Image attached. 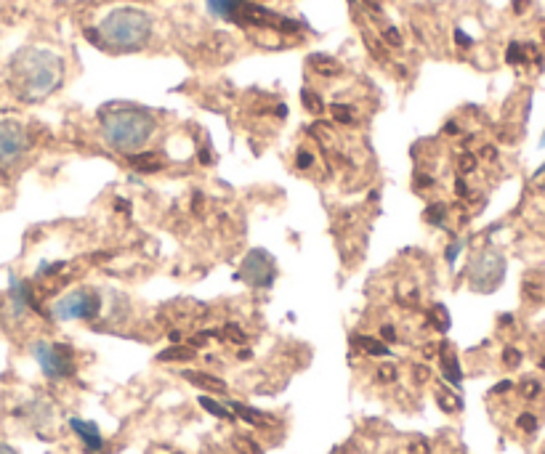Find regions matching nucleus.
Returning a JSON list of instances; mask_svg holds the SVG:
<instances>
[{"mask_svg": "<svg viewBox=\"0 0 545 454\" xmlns=\"http://www.w3.org/2000/svg\"><path fill=\"white\" fill-rule=\"evenodd\" d=\"M8 88L22 104H40L64 83L62 56L48 48H22L8 62Z\"/></svg>", "mask_w": 545, "mask_h": 454, "instance_id": "nucleus-1", "label": "nucleus"}, {"mask_svg": "<svg viewBox=\"0 0 545 454\" xmlns=\"http://www.w3.org/2000/svg\"><path fill=\"white\" fill-rule=\"evenodd\" d=\"M99 128L109 149L131 157L147 147L149 139L155 136L157 120L149 109L136 104H109L99 109Z\"/></svg>", "mask_w": 545, "mask_h": 454, "instance_id": "nucleus-2", "label": "nucleus"}, {"mask_svg": "<svg viewBox=\"0 0 545 454\" xmlns=\"http://www.w3.org/2000/svg\"><path fill=\"white\" fill-rule=\"evenodd\" d=\"M152 38V19L141 8H115L96 27V46L112 54H133L141 51Z\"/></svg>", "mask_w": 545, "mask_h": 454, "instance_id": "nucleus-3", "label": "nucleus"}, {"mask_svg": "<svg viewBox=\"0 0 545 454\" xmlns=\"http://www.w3.org/2000/svg\"><path fill=\"white\" fill-rule=\"evenodd\" d=\"M208 8H211V14L221 16L237 27H245V30L256 27V30L280 32V35H296L301 30L296 19L277 14L256 0H208Z\"/></svg>", "mask_w": 545, "mask_h": 454, "instance_id": "nucleus-4", "label": "nucleus"}, {"mask_svg": "<svg viewBox=\"0 0 545 454\" xmlns=\"http://www.w3.org/2000/svg\"><path fill=\"white\" fill-rule=\"evenodd\" d=\"M102 314V293L96 287H75L51 303V316L56 322H94Z\"/></svg>", "mask_w": 545, "mask_h": 454, "instance_id": "nucleus-5", "label": "nucleus"}, {"mask_svg": "<svg viewBox=\"0 0 545 454\" xmlns=\"http://www.w3.org/2000/svg\"><path fill=\"white\" fill-rule=\"evenodd\" d=\"M30 354L35 356L40 372L48 380H70L78 372V362H75V348L70 343H51V340H35L30 346Z\"/></svg>", "mask_w": 545, "mask_h": 454, "instance_id": "nucleus-6", "label": "nucleus"}, {"mask_svg": "<svg viewBox=\"0 0 545 454\" xmlns=\"http://www.w3.org/2000/svg\"><path fill=\"white\" fill-rule=\"evenodd\" d=\"M32 149L30 128L19 120L3 117L0 120V176H6L8 170L22 165Z\"/></svg>", "mask_w": 545, "mask_h": 454, "instance_id": "nucleus-7", "label": "nucleus"}, {"mask_svg": "<svg viewBox=\"0 0 545 454\" xmlns=\"http://www.w3.org/2000/svg\"><path fill=\"white\" fill-rule=\"evenodd\" d=\"M240 279L245 285L256 287V290H269L277 279V261L274 255L264 247H256L245 255V261L240 266Z\"/></svg>", "mask_w": 545, "mask_h": 454, "instance_id": "nucleus-8", "label": "nucleus"}, {"mask_svg": "<svg viewBox=\"0 0 545 454\" xmlns=\"http://www.w3.org/2000/svg\"><path fill=\"white\" fill-rule=\"evenodd\" d=\"M503 274H506V261L495 250H484L476 261H471V269H468V279L476 293H492L500 285Z\"/></svg>", "mask_w": 545, "mask_h": 454, "instance_id": "nucleus-9", "label": "nucleus"}, {"mask_svg": "<svg viewBox=\"0 0 545 454\" xmlns=\"http://www.w3.org/2000/svg\"><path fill=\"white\" fill-rule=\"evenodd\" d=\"M72 431L83 444V452L86 454H102L107 449V441H104L102 431L96 428V423H88V420H78V417H72L70 420Z\"/></svg>", "mask_w": 545, "mask_h": 454, "instance_id": "nucleus-10", "label": "nucleus"}, {"mask_svg": "<svg viewBox=\"0 0 545 454\" xmlns=\"http://www.w3.org/2000/svg\"><path fill=\"white\" fill-rule=\"evenodd\" d=\"M439 370H442V378L447 380V383L460 388V383H463V370H460L458 354H455L452 343H442V346H439Z\"/></svg>", "mask_w": 545, "mask_h": 454, "instance_id": "nucleus-11", "label": "nucleus"}, {"mask_svg": "<svg viewBox=\"0 0 545 454\" xmlns=\"http://www.w3.org/2000/svg\"><path fill=\"white\" fill-rule=\"evenodd\" d=\"M309 67H312L314 75L327 77V80H333V77H341L343 72V64L335 59V56H327V54H312L309 56Z\"/></svg>", "mask_w": 545, "mask_h": 454, "instance_id": "nucleus-12", "label": "nucleus"}, {"mask_svg": "<svg viewBox=\"0 0 545 454\" xmlns=\"http://www.w3.org/2000/svg\"><path fill=\"white\" fill-rule=\"evenodd\" d=\"M181 378L189 380L192 385H197V388H203V391H211V393H226V383L221 378H216V375H208V372H195V370H184L181 372Z\"/></svg>", "mask_w": 545, "mask_h": 454, "instance_id": "nucleus-13", "label": "nucleus"}, {"mask_svg": "<svg viewBox=\"0 0 545 454\" xmlns=\"http://www.w3.org/2000/svg\"><path fill=\"white\" fill-rule=\"evenodd\" d=\"M128 162H131L139 173H157V170H163L160 152H136L128 157Z\"/></svg>", "mask_w": 545, "mask_h": 454, "instance_id": "nucleus-14", "label": "nucleus"}, {"mask_svg": "<svg viewBox=\"0 0 545 454\" xmlns=\"http://www.w3.org/2000/svg\"><path fill=\"white\" fill-rule=\"evenodd\" d=\"M226 407L234 409V412H237V415H240L245 423L253 425V428H266V425H269V417H266L264 412H258V409H248L245 404H240V401H229Z\"/></svg>", "mask_w": 545, "mask_h": 454, "instance_id": "nucleus-15", "label": "nucleus"}, {"mask_svg": "<svg viewBox=\"0 0 545 454\" xmlns=\"http://www.w3.org/2000/svg\"><path fill=\"white\" fill-rule=\"evenodd\" d=\"M354 346L362 348L367 356H389L391 354L389 346H386L381 338H370V335H357V338H354Z\"/></svg>", "mask_w": 545, "mask_h": 454, "instance_id": "nucleus-16", "label": "nucleus"}, {"mask_svg": "<svg viewBox=\"0 0 545 454\" xmlns=\"http://www.w3.org/2000/svg\"><path fill=\"white\" fill-rule=\"evenodd\" d=\"M301 104H304V109L309 112V115H314V117L325 115V101H322L320 93L312 91L309 85H306V88H301Z\"/></svg>", "mask_w": 545, "mask_h": 454, "instance_id": "nucleus-17", "label": "nucleus"}, {"mask_svg": "<svg viewBox=\"0 0 545 454\" xmlns=\"http://www.w3.org/2000/svg\"><path fill=\"white\" fill-rule=\"evenodd\" d=\"M436 401H439V407H442L447 415H455V412L463 409V399H460L458 393H452L450 388H444V385L436 391Z\"/></svg>", "mask_w": 545, "mask_h": 454, "instance_id": "nucleus-18", "label": "nucleus"}, {"mask_svg": "<svg viewBox=\"0 0 545 454\" xmlns=\"http://www.w3.org/2000/svg\"><path fill=\"white\" fill-rule=\"evenodd\" d=\"M447 213H450V208L444 202H431L429 208L423 210V221L429 226H444L447 224Z\"/></svg>", "mask_w": 545, "mask_h": 454, "instance_id": "nucleus-19", "label": "nucleus"}, {"mask_svg": "<svg viewBox=\"0 0 545 454\" xmlns=\"http://www.w3.org/2000/svg\"><path fill=\"white\" fill-rule=\"evenodd\" d=\"M189 359H195V348L192 346L165 348L163 354L157 356V362H189Z\"/></svg>", "mask_w": 545, "mask_h": 454, "instance_id": "nucleus-20", "label": "nucleus"}, {"mask_svg": "<svg viewBox=\"0 0 545 454\" xmlns=\"http://www.w3.org/2000/svg\"><path fill=\"white\" fill-rule=\"evenodd\" d=\"M200 407L205 409V412H211L213 417H218V420H229V423H234L237 420V415H234L229 407H221L216 399H211V396H200Z\"/></svg>", "mask_w": 545, "mask_h": 454, "instance_id": "nucleus-21", "label": "nucleus"}, {"mask_svg": "<svg viewBox=\"0 0 545 454\" xmlns=\"http://www.w3.org/2000/svg\"><path fill=\"white\" fill-rule=\"evenodd\" d=\"M330 115H333V123L338 125H357V109L351 104H333Z\"/></svg>", "mask_w": 545, "mask_h": 454, "instance_id": "nucleus-22", "label": "nucleus"}, {"mask_svg": "<svg viewBox=\"0 0 545 454\" xmlns=\"http://www.w3.org/2000/svg\"><path fill=\"white\" fill-rule=\"evenodd\" d=\"M362 40H365V46L370 48V54L375 56V59H381V62H386V56H389V46H386V43H383L381 38L375 40V35L373 32H362Z\"/></svg>", "mask_w": 545, "mask_h": 454, "instance_id": "nucleus-23", "label": "nucleus"}, {"mask_svg": "<svg viewBox=\"0 0 545 454\" xmlns=\"http://www.w3.org/2000/svg\"><path fill=\"white\" fill-rule=\"evenodd\" d=\"M429 322L434 330L447 332V327H450V314H447V308L436 303V306L429 311Z\"/></svg>", "mask_w": 545, "mask_h": 454, "instance_id": "nucleus-24", "label": "nucleus"}, {"mask_svg": "<svg viewBox=\"0 0 545 454\" xmlns=\"http://www.w3.org/2000/svg\"><path fill=\"white\" fill-rule=\"evenodd\" d=\"M508 64H527L530 62V46H522V43H511L506 51Z\"/></svg>", "mask_w": 545, "mask_h": 454, "instance_id": "nucleus-25", "label": "nucleus"}, {"mask_svg": "<svg viewBox=\"0 0 545 454\" xmlns=\"http://www.w3.org/2000/svg\"><path fill=\"white\" fill-rule=\"evenodd\" d=\"M232 444L240 454H264V449L258 447V441H253L250 436H234Z\"/></svg>", "mask_w": 545, "mask_h": 454, "instance_id": "nucleus-26", "label": "nucleus"}, {"mask_svg": "<svg viewBox=\"0 0 545 454\" xmlns=\"http://www.w3.org/2000/svg\"><path fill=\"white\" fill-rule=\"evenodd\" d=\"M375 380L381 385H391L399 380V367L397 364H381L378 367V372H375Z\"/></svg>", "mask_w": 545, "mask_h": 454, "instance_id": "nucleus-27", "label": "nucleus"}, {"mask_svg": "<svg viewBox=\"0 0 545 454\" xmlns=\"http://www.w3.org/2000/svg\"><path fill=\"white\" fill-rule=\"evenodd\" d=\"M381 40L386 43V46L399 48L402 46V32H399L394 24H386V27H381Z\"/></svg>", "mask_w": 545, "mask_h": 454, "instance_id": "nucleus-28", "label": "nucleus"}, {"mask_svg": "<svg viewBox=\"0 0 545 454\" xmlns=\"http://www.w3.org/2000/svg\"><path fill=\"white\" fill-rule=\"evenodd\" d=\"M317 162V154L312 149H298L296 152V168L298 170H312Z\"/></svg>", "mask_w": 545, "mask_h": 454, "instance_id": "nucleus-29", "label": "nucleus"}, {"mask_svg": "<svg viewBox=\"0 0 545 454\" xmlns=\"http://www.w3.org/2000/svg\"><path fill=\"white\" fill-rule=\"evenodd\" d=\"M221 335H224L226 340H232V343H237V346H242V343H245V340H248V335H245V332L240 330V324H226L224 327V332H221Z\"/></svg>", "mask_w": 545, "mask_h": 454, "instance_id": "nucleus-30", "label": "nucleus"}, {"mask_svg": "<svg viewBox=\"0 0 545 454\" xmlns=\"http://www.w3.org/2000/svg\"><path fill=\"white\" fill-rule=\"evenodd\" d=\"M516 425H519V431H524V433H535V431H538V417L530 415V412H524V415H519V420H516Z\"/></svg>", "mask_w": 545, "mask_h": 454, "instance_id": "nucleus-31", "label": "nucleus"}, {"mask_svg": "<svg viewBox=\"0 0 545 454\" xmlns=\"http://www.w3.org/2000/svg\"><path fill=\"white\" fill-rule=\"evenodd\" d=\"M474 168H476V154L460 152V157H458V170H460V173L466 176V173H471Z\"/></svg>", "mask_w": 545, "mask_h": 454, "instance_id": "nucleus-32", "label": "nucleus"}, {"mask_svg": "<svg viewBox=\"0 0 545 454\" xmlns=\"http://www.w3.org/2000/svg\"><path fill=\"white\" fill-rule=\"evenodd\" d=\"M540 391H543V385L538 383V380H524L522 383V396L524 399H535V396H540Z\"/></svg>", "mask_w": 545, "mask_h": 454, "instance_id": "nucleus-33", "label": "nucleus"}, {"mask_svg": "<svg viewBox=\"0 0 545 454\" xmlns=\"http://www.w3.org/2000/svg\"><path fill=\"white\" fill-rule=\"evenodd\" d=\"M460 250H463V239H455V242H452V245L447 247V255H444V258H447V263H450V266L455 261H458Z\"/></svg>", "mask_w": 545, "mask_h": 454, "instance_id": "nucleus-34", "label": "nucleus"}, {"mask_svg": "<svg viewBox=\"0 0 545 454\" xmlns=\"http://www.w3.org/2000/svg\"><path fill=\"white\" fill-rule=\"evenodd\" d=\"M434 184H436V181L429 176V173H418V176H415V181H413L415 189H421V192H423V189H431Z\"/></svg>", "mask_w": 545, "mask_h": 454, "instance_id": "nucleus-35", "label": "nucleus"}, {"mask_svg": "<svg viewBox=\"0 0 545 454\" xmlns=\"http://www.w3.org/2000/svg\"><path fill=\"white\" fill-rule=\"evenodd\" d=\"M503 362H506V367H519V362H522V354H519L516 348H506V354H503Z\"/></svg>", "mask_w": 545, "mask_h": 454, "instance_id": "nucleus-36", "label": "nucleus"}, {"mask_svg": "<svg viewBox=\"0 0 545 454\" xmlns=\"http://www.w3.org/2000/svg\"><path fill=\"white\" fill-rule=\"evenodd\" d=\"M413 375H415V380H418V383H426V380L431 378V370L426 367V364H415Z\"/></svg>", "mask_w": 545, "mask_h": 454, "instance_id": "nucleus-37", "label": "nucleus"}, {"mask_svg": "<svg viewBox=\"0 0 545 454\" xmlns=\"http://www.w3.org/2000/svg\"><path fill=\"white\" fill-rule=\"evenodd\" d=\"M410 452H413V454H431L429 441H426V439H421V441H413V444H410Z\"/></svg>", "mask_w": 545, "mask_h": 454, "instance_id": "nucleus-38", "label": "nucleus"}, {"mask_svg": "<svg viewBox=\"0 0 545 454\" xmlns=\"http://www.w3.org/2000/svg\"><path fill=\"white\" fill-rule=\"evenodd\" d=\"M455 192H458V197H468V186L463 178H458V181H455Z\"/></svg>", "mask_w": 545, "mask_h": 454, "instance_id": "nucleus-39", "label": "nucleus"}, {"mask_svg": "<svg viewBox=\"0 0 545 454\" xmlns=\"http://www.w3.org/2000/svg\"><path fill=\"white\" fill-rule=\"evenodd\" d=\"M530 3L532 0H514V11L516 14H524V11L530 8Z\"/></svg>", "mask_w": 545, "mask_h": 454, "instance_id": "nucleus-40", "label": "nucleus"}, {"mask_svg": "<svg viewBox=\"0 0 545 454\" xmlns=\"http://www.w3.org/2000/svg\"><path fill=\"white\" fill-rule=\"evenodd\" d=\"M482 157H484V160H498V149H495V147H484L482 149Z\"/></svg>", "mask_w": 545, "mask_h": 454, "instance_id": "nucleus-41", "label": "nucleus"}, {"mask_svg": "<svg viewBox=\"0 0 545 454\" xmlns=\"http://www.w3.org/2000/svg\"><path fill=\"white\" fill-rule=\"evenodd\" d=\"M455 40H458V46H471V38H468L466 32L455 30Z\"/></svg>", "mask_w": 545, "mask_h": 454, "instance_id": "nucleus-42", "label": "nucleus"}, {"mask_svg": "<svg viewBox=\"0 0 545 454\" xmlns=\"http://www.w3.org/2000/svg\"><path fill=\"white\" fill-rule=\"evenodd\" d=\"M381 335H383V338H386V340H397V332H394V327H391V324H386V327H383Z\"/></svg>", "mask_w": 545, "mask_h": 454, "instance_id": "nucleus-43", "label": "nucleus"}, {"mask_svg": "<svg viewBox=\"0 0 545 454\" xmlns=\"http://www.w3.org/2000/svg\"><path fill=\"white\" fill-rule=\"evenodd\" d=\"M458 123H447L444 125V136H458Z\"/></svg>", "mask_w": 545, "mask_h": 454, "instance_id": "nucleus-44", "label": "nucleus"}, {"mask_svg": "<svg viewBox=\"0 0 545 454\" xmlns=\"http://www.w3.org/2000/svg\"><path fill=\"white\" fill-rule=\"evenodd\" d=\"M200 162H203V165H211V162H213L211 149H200Z\"/></svg>", "mask_w": 545, "mask_h": 454, "instance_id": "nucleus-45", "label": "nucleus"}, {"mask_svg": "<svg viewBox=\"0 0 545 454\" xmlns=\"http://www.w3.org/2000/svg\"><path fill=\"white\" fill-rule=\"evenodd\" d=\"M0 454H19L14 447H8L6 441H0Z\"/></svg>", "mask_w": 545, "mask_h": 454, "instance_id": "nucleus-46", "label": "nucleus"}, {"mask_svg": "<svg viewBox=\"0 0 545 454\" xmlns=\"http://www.w3.org/2000/svg\"><path fill=\"white\" fill-rule=\"evenodd\" d=\"M506 391H511V383H500V385H495V393H506Z\"/></svg>", "mask_w": 545, "mask_h": 454, "instance_id": "nucleus-47", "label": "nucleus"}, {"mask_svg": "<svg viewBox=\"0 0 545 454\" xmlns=\"http://www.w3.org/2000/svg\"><path fill=\"white\" fill-rule=\"evenodd\" d=\"M540 367H543V370H545V359H543V364H540Z\"/></svg>", "mask_w": 545, "mask_h": 454, "instance_id": "nucleus-48", "label": "nucleus"}, {"mask_svg": "<svg viewBox=\"0 0 545 454\" xmlns=\"http://www.w3.org/2000/svg\"><path fill=\"white\" fill-rule=\"evenodd\" d=\"M540 144H543V147H545V136H543V141H540Z\"/></svg>", "mask_w": 545, "mask_h": 454, "instance_id": "nucleus-49", "label": "nucleus"}, {"mask_svg": "<svg viewBox=\"0 0 545 454\" xmlns=\"http://www.w3.org/2000/svg\"><path fill=\"white\" fill-rule=\"evenodd\" d=\"M375 3H381V0H375Z\"/></svg>", "mask_w": 545, "mask_h": 454, "instance_id": "nucleus-50", "label": "nucleus"}]
</instances>
